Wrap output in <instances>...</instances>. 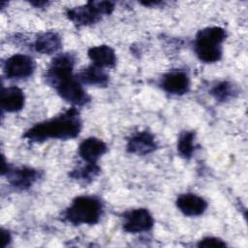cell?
I'll return each mask as SVG.
<instances>
[{"mask_svg": "<svg viewBox=\"0 0 248 248\" xmlns=\"http://www.w3.org/2000/svg\"><path fill=\"white\" fill-rule=\"evenodd\" d=\"M24 106L23 92L15 86L8 87L1 92V107L9 112L20 110Z\"/></svg>", "mask_w": 248, "mask_h": 248, "instance_id": "obj_13", "label": "cell"}, {"mask_svg": "<svg viewBox=\"0 0 248 248\" xmlns=\"http://www.w3.org/2000/svg\"><path fill=\"white\" fill-rule=\"evenodd\" d=\"M161 85L168 93L182 95L189 89V78L183 71H171L162 78Z\"/></svg>", "mask_w": 248, "mask_h": 248, "instance_id": "obj_9", "label": "cell"}, {"mask_svg": "<svg viewBox=\"0 0 248 248\" xmlns=\"http://www.w3.org/2000/svg\"><path fill=\"white\" fill-rule=\"evenodd\" d=\"M79 79L86 84L106 86L108 82V76L100 67L94 65L83 69L79 74Z\"/></svg>", "mask_w": 248, "mask_h": 248, "instance_id": "obj_17", "label": "cell"}, {"mask_svg": "<svg viewBox=\"0 0 248 248\" xmlns=\"http://www.w3.org/2000/svg\"><path fill=\"white\" fill-rule=\"evenodd\" d=\"M80 128L78 112L73 108L52 119L36 124L24 137L31 141H43L47 139L68 140L77 137Z\"/></svg>", "mask_w": 248, "mask_h": 248, "instance_id": "obj_1", "label": "cell"}, {"mask_svg": "<svg viewBox=\"0 0 248 248\" xmlns=\"http://www.w3.org/2000/svg\"><path fill=\"white\" fill-rule=\"evenodd\" d=\"M32 4H33V5H37V6L41 7L42 5H45V4H46V2H32Z\"/></svg>", "mask_w": 248, "mask_h": 248, "instance_id": "obj_23", "label": "cell"}, {"mask_svg": "<svg viewBox=\"0 0 248 248\" xmlns=\"http://www.w3.org/2000/svg\"><path fill=\"white\" fill-rule=\"evenodd\" d=\"M61 47V39L55 32L41 34L35 42V49L44 54H51Z\"/></svg>", "mask_w": 248, "mask_h": 248, "instance_id": "obj_16", "label": "cell"}, {"mask_svg": "<svg viewBox=\"0 0 248 248\" xmlns=\"http://www.w3.org/2000/svg\"><path fill=\"white\" fill-rule=\"evenodd\" d=\"M199 247H206V248H218V247H225L226 246V243L221 240L220 238H217V237H205V238H202V240H200L199 244H198Z\"/></svg>", "mask_w": 248, "mask_h": 248, "instance_id": "obj_21", "label": "cell"}, {"mask_svg": "<svg viewBox=\"0 0 248 248\" xmlns=\"http://www.w3.org/2000/svg\"><path fill=\"white\" fill-rule=\"evenodd\" d=\"M113 8L109 1H89L83 6L69 9L67 16L77 25H88L97 22L102 15H109Z\"/></svg>", "mask_w": 248, "mask_h": 248, "instance_id": "obj_4", "label": "cell"}, {"mask_svg": "<svg viewBox=\"0 0 248 248\" xmlns=\"http://www.w3.org/2000/svg\"><path fill=\"white\" fill-rule=\"evenodd\" d=\"M176 205L187 216H199L205 211L207 203L195 194H184L176 200Z\"/></svg>", "mask_w": 248, "mask_h": 248, "instance_id": "obj_10", "label": "cell"}, {"mask_svg": "<svg viewBox=\"0 0 248 248\" xmlns=\"http://www.w3.org/2000/svg\"><path fill=\"white\" fill-rule=\"evenodd\" d=\"M75 59L72 54L63 53L57 55L50 63L47 72L46 79L49 83L56 86L62 80L72 77Z\"/></svg>", "mask_w": 248, "mask_h": 248, "instance_id": "obj_5", "label": "cell"}, {"mask_svg": "<svg viewBox=\"0 0 248 248\" xmlns=\"http://www.w3.org/2000/svg\"><path fill=\"white\" fill-rule=\"evenodd\" d=\"M102 211L103 205L97 198L81 196L74 200L65 212V218L75 225H92L99 221Z\"/></svg>", "mask_w": 248, "mask_h": 248, "instance_id": "obj_3", "label": "cell"}, {"mask_svg": "<svg viewBox=\"0 0 248 248\" xmlns=\"http://www.w3.org/2000/svg\"><path fill=\"white\" fill-rule=\"evenodd\" d=\"M156 148L154 137L146 132H139L134 135L127 143V150L138 155H145L152 152Z\"/></svg>", "mask_w": 248, "mask_h": 248, "instance_id": "obj_11", "label": "cell"}, {"mask_svg": "<svg viewBox=\"0 0 248 248\" xmlns=\"http://www.w3.org/2000/svg\"><path fill=\"white\" fill-rule=\"evenodd\" d=\"M106 151V143L96 138H88L84 140L78 148L80 157L87 163H95Z\"/></svg>", "mask_w": 248, "mask_h": 248, "instance_id": "obj_12", "label": "cell"}, {"mask_svg": "<svg viewBox=\"0 0 248 248\" xmlns=\"http://www.w3.org/2000/svg\"><path fill=\"white\" fill-rule=\"evenodd\" d=\"M11 237L8 232H5L4 230H2V240H3V247H5L7 245V242L9 243Z\"/></svg>", "mask_w": 248, "mask_h": 248, "instance_id": "obj_22", "label": "cell"}, {"mask_svg": "<svg viewBox=\"0 0 248 248\" xmlns=\"http://www.w3.org/2000/svg\"><path fill=\"white\" fill-rule=\"evenodd\" d=\"M99 172V168L95 165V163H89L86 167L78 170V171H75V174H73L76 178L82 179V180H88L95 177Z\"/></svg>", "mask_w": 248, "mask_h": 248, "instance_id": "obj_20", "label": "cell"}, {"mask_svg": "<svg viewBox=\"0 0 248 248\" xmlns=\"http://www.w3.org/2000/svg\"><path fill=\"white\" fill-rule=\"evenodd\" d=\"M235 93L236 90L234 86L227 81L216 84L211 90V94L219 101H227L232 98Z\"/></svg>", "mask_w": 248, "mask_h": 248, "instance_id": "obj_19", "label": "cell"}, {"mask_svg": "<svg viewBox=\"0 0 248 248\" xmlns=\"http://www.w3.org/2000/svg\"><path fill=\"white\" fill-rule=\"evenodd\" d=\"M153 223V217L147 209L138 208L126 213L124 230L133 233L146 232L152 228Z\"/></svg>", "mask_w": 248, "mask_h": 248, "instance_id": "obj_8", "label": "cell"}, {"mask_svg": "<svg viewBox=\"0 0 248 248\" xmlns=\"http://www.w3.org/2000/svg\"><path fill=\"white\" fill-rule=\"evenodd\" d=\"M88 56L94 65L100 68L112 67L116 62L114 51L111 47L105 45L91 47L88 50Z\"/></svg>", "mask_w": 248, "mask_h": 248, "instance_id": "obj_14", "label": "cell"}, {"mask_svg": "<svg viewBox=\"0 0 248 248\" xmlns=\"http://www.w3.org/2000/svg\"><path fill=\"white\" fill-rule=\"evenodd\" d=\"M8 179L11 184L19 189L30 187L38 177V171L29 168H20L7 170Z\"/></svg>", "mask_w": 248, "mask_h": 248, "instance_id": "obj_15", "label": "cell"}, {"mask_svg": "<svg viewBox=\"0 0 248 248\" xmlns=\"http://www.w3.org/2000/svg\"><path fill=\"white\" fill-rule=\"evenodd\" d=\"M4 70L9 78H23L33 74L35 62L27 55L15 54L6 61Z\"/></svg>", "mask_w": 248, "mask_h": 248, "instance_id": "obj_6", "label": "cell"}, {"mask_svg": "<svg viewBox=\"0 0 248 248\" xmlns=\"http://www.w3.org/2000/svg\"><path fill=\"white\" fill-rule=\"evenodd\" d=\"M55 87L64 100L74 105H84L89 100L88 95L83 90L79 81L73 77L62 80Z\"/></svg>", "mask_w": 248, "mask_h": 248, "instance_id": "obj_7", "label": "cell"}, {"mask_svg": "<svg viewBox=\"0 0 248 248\" xmlns=\"http://www.w3.org/2000/svg\"><path fill=\"white\" fill-rule=\"evenodd\" d=\"M194 138L193 132H184L178 140L177 150L184 158H190L194 152Z\"/></svg>", "mask_w": 248, "mask_h": 248, "instance_id": "obj_18", "label": "cell"}, {"mask_svg": "<svg viewBox=\"0 0 248 248\" xmlns=\"http://www.w3.org/2000/svg\"><path fill=\"white\" fill-rule=\"evenodd\" d=\"M225 38L226 32L221 27H208L199 31L195 41V51L200 60L205 63L218 61L222 55L221 45Z\"/></svg>", "mask_w": 248, "mask_h": 248, "instance_id": "obj_2", "label": "cell"}]
</instances>
